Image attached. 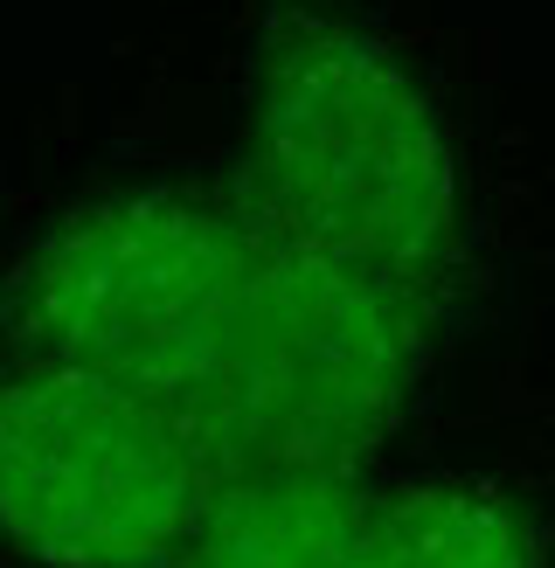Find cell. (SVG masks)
Returning a JSON list of instances; mask_svg holds the SVG:
<instances>
[{"mask_svg":"<svg viewBox=\"0 0 555 568\" xmlns=\"http://www.w3.org/2000/svg\"><path fill=\"white\" fill-rule=\"evenodd\" d=\"M243 194L250 230L403 298L458 236V174L437 111L396 55L347 28H299L271 49Z\"/></svg>","mask_w":555,"mask_h":568,"instance_id":"1","label":"cell"},{"mask_svg":"<svg viewBox=\"0 0 555 568\" xmlns=\"http://www.w3.org/2000/svg\"><path fill=\"white\" fill-rule=\"evenodd\" d=\"M354 568H527V527L480 486L424 478L361 506Z\"/></svg>","mask_w":555,"mask_h":568,"instance_id":"6","label":"cell"},{"mask_svg":"<svg viewBox=\"0 0 555 568\" xmlns=\"http://www.w3.org/2000/svg\"><path fill=\"white\" fill-rule=\"evenodd\" d=\"M215 493L174 409L77 367L0 382V541L56 568L181 561Z\"/></svg>","mask_w":555,"mask_h":568,"instance_id":"4","label":"cell"},{"mask_svg":"<svg viewBox=\"0 0 555 568\" xmlns=\"http://www.w3.org/2000/svg\"><path fill=\"white\" fill-rule=\"evenodd\" d=\"M410 361L416 320L403 292L250 230L230 333L181 423L215 478L264 465L347 471L396 416Z\"/></svg>","mask_w":555,"mask_h":568,"instance_id":"2","label":"cell"},{"mask_svg":"<svg viewBox=\"0 0 555 568\" xmlns=\"http://www.w3.org/2000/svg\"><path fill=\"white\" fill-rule=\"evenodd\" d=\"M361 499L347 471L264 465L230 471L194 520L181 568H354Z\"/></svg>","mask_w":555,"mask_h":568,"instance_id":"5","label":"cell"},{"mask_svg":"<svg viewBox=\"0 0 555 568\" xmlns=\"http://www.w3.org/2000/svg\"><path fill=\"white\" fill-rule=\"evenodd\" d=\"M250 222L132 194L70 215L28 271V333L56 367L188 409L222 354Z\"/></svg>","mask_w":555,"mask_h":568,"instance_id":"3","label":"cell"}]
</instances>
